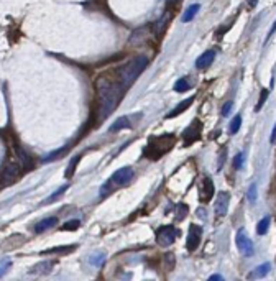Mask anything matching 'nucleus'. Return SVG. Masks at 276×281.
<instances>
[{
    "instance_id": "nucleus-1",
    "label": "nucleus",
    "mask_w": 276,
    "mask_h": 281,
    "mask_svg": "<svg viewBox=\"0 0 276 281\" xmlns=\"http://www.w3.org/2000/svg\"><path fill=\"white\" fill-rule=\"evenodd\" d=\"M95 93H97V110H99V119H107L115 107L120 104L122 95H124L125 89L122 88L119 76L117 81L110 79L109 76H100L95 81Z\"/></svg>"
},
{
    "instance_id": "nucleus-2",
    "label": "nucleus",
    "mask_w": 276,
    "mask_h": 281,
    "mask_svg": "<svg viewBox=\"0 0 276 281\" xmlns=\"http://www.w3.org/2000/svg\"><path fill=\"white\" fill-rule=\"evenodd\" d=\"M146 66H148V58L143 54L135 56L134 59H130L129 63L122 66V68L119 69V73H117L122 88H124L125 91L129 89L130 86L134 84L138 78H140V74L145 71Z\"/></svg>"
},
{
    "instance_id": "nucleus-3",
    "label": "nucleus",
    "mask_w": 276,
    "mask_h": 281,
    "mask_svg": "<svg viewBox=\"0 0 276 281\" xmlns=\"http://www.w3.org/2000/svg\"><path fill=\"white\" fill-rule=\"evenodd\" d=\"M134 176H135V171L132 170L130 166L120 168L119 171H115L114 175H112L109 180H107L104 185L100 186L99 196L104 199L107 196H110V194L114 192V191H117V189L129 186L130 183H132V180H134Z\"/></svg>"
},
{
    "instance_id": "nucleus-4",
    "label": "nucleus",
    "mask_w": 276,
    "mask_h": 281,
    "mask_svg": "<svg viewBox=\"0 0 276 281\" xmlns=\"http://www.w3.org/2000/svg\"><path fill=\"white\" fill-rule=\"evenodd\" d=\"M175 135L173 134H165V135H160V137H151L148 140V145L145 146V155L148 160H160L161 156H165L168 151L175 146Z\"/></svg>"
},
{
    "instance_id": "nucleus-5",
    "label": "nucleus",
    "mask_w": 276,
    "mask_h": 281,
    "mask_svg": "<svg viewBox=\"0 0 276 281\" xmlns=\"http://www.w3.org/2000/svg\"><path fill=\"white\" fill-rule=\"evenodd\" d=\"M20 178V166L18 163H7V166L3 168L2 175H0V189L13 185Z\"/></svg>"
},
{
    "instance_id": "nucleus-6",
    "label": "nucleus",
    "mask_w": 276,
    "mask_h": 281,
    "mask_svg": "<svg viewBox=\"0 0 276 281\" xmlns=\"http://www.w3.org/2000/svg\"><path fill=\"white\" fill-rule=\"evenodd\" d=\"M178 235H180V232H178L176 227L165 226V227H161L160 231L156 232V242H158L160 247H170V245L175 243Z\"/></svg>"
},
{
    "instance_id": "nucleus-7",
    "label": "nucleus",
    "mask_w": 276,
    "mask_h": 281,
    "mask_svg": "<svg viewBox=\"0 0 276 281\" xmlns=\"http://www.w3.org/2000/svg\"><path fill=\"white\" fill-rule=\"evenodd\" d=\"M212 196H214V183L211 178L204 175L201 178V181H199V189H197L199 202H202V204L211 202Z\"/></svg>"
},
{
    "instance_id": "nucleus-8",
    "label": "nucleus",
    "mask_w": 276,
    "mask_h": 281,
    "mask_svg": "<svg viewBox=\"0 0 276 281\" xmlns=\"http://www.w3.org/2000/svg\"><path fill=\"white\" fill-rule=\"evenodd\" d=\"M235 243H237V248L238 252L243 255V257H252L253 252H255V247H253V242L252 238L248 237L245 229H240L238 234H237V238H235Z\"/></svg>"
},
{
    "instance_id": "nucleus-9",
    "label": "nucleus",
    "mask_w": 276,
    "mask_h": 281,
    "mask_svg": "<svg viewBox=\"0 0 276 281\" xmlns=\"http://www.w3.org/2000/svg\"><path fill=\"white\" fill-rule=\"evenodd\" d=\"M141 119V114H132V115H124L120 119H117L114 124L109 127V132H119L124 129H132L135 124Z\"/></svg>"
},
{
    "instance_id": "nucleus-10",
    "label": "nucleus",
    "mask_w": 276,
    "mask_h": 281,
    "mask_svg": "<svg viewBox=\"0 0 276 281\" xmlns=\"http://www.w3.org/2000/svg\"><path fill=\"white\" fill-rule=\"evenodd\" d=\"M201 238H202V227L196 226V224H191V226H189L187 238H186V248L189 252L197 250L199 243H201Z\"/></svg>"
},
{
    "instance_id": "nucleus-11",
    "label": "nucleus",
    "mask_w": 276,
    "mask_h": 281,
    "mask_svg": "<svg viewBox=\"0 0 276 281\" xmlns=\"http://www.w3.org/2000/svg\"><path fill=\"white\" fill-rule=\"evenodd\" d=\"M201 130H202V124L201 120H192V124L187 127L186 130L183 132V139H184V145L189 146L192 141L199 140V137H201Z\"/></svg>"
},
{
    "instance_id": "nucleus-12",
    "label": "nucleus",
    "mask_w": 276,
    "mask_h": 281,
    "mask_svg": "<svg viewBox=\"0 0 276 281\" xmlns=\"http://www.w3.org/2000/svg\"><path fill=\"white\" fill-rule=\"evenodd\" d=\"M229 204H230V194L227 191L219 192L216 204H214V212H216V216H219V217L226 216L229 211Z\"/></svg>"
},
{
    "instance_id": "nucleus-13",
    "label": "nucleus",
    "mask_w": 276,
    "mask_h": 281,
    "mask_svg": "<svg viewBox=\"0 0 276 281\" xmlns=\"http://www.w3.org/2000/svg\"><path fill=\"white\" fill-rule=\"evenodd\" d=\"M214 58H216V53H214L212 49L204 51V53L196 59V68L201 69V71H202V69H207L209 66L214 63Z\"/></svg>"
},
{
    "instance_id": "nucleus-14",
    "label": "nucleus",
    "mask_w": 276,
    "mask_h": 281,
    "mask_svg": "<svg viewBox=\"0 0 276 281\" xmlns=\"http://www.w3.org/2000/svg\"><path fill=\"white\" fill-rule=\"evenodd\" d=\"M192 102H194V97H187L186 100H181L180 104H178L175 109H173L170 114H166V119H175V117H178V115H181L183 112H186L189 107L192 105Z\"/></svg>"
},
{
    "instance_id": "nucleus-15",
    "label": "nucleus",
    "mask_w": 276,
    "mask_h": 281,
    "mask_svg": "<svg viewBox=\"0 0 276 281\" xmlns=\"http://www.w3.org/2000/svg\"><path fill=\"white\" fill-rule=\"evenodd\" d=\"M53 267H54V262H49V260H46V262H40V263L35 265V267H32L30 275H49L51 272H53Z\"/></svg>"
},
{
    "instance_id": "nucleus-16",
    "label": "nucleus",
    "mask_w": 276,
    "mask_h": 281,
    "mask_svg": "<svg viewBox=\"0 0 276 281\" xmlns=\"http://www.w3.org/2000/svg\"><path fill=\"white\" fill-rule=\"evenodd\" d=\"M58 226V217H46L43 221H40L37 226H35V232L37 234H43L48 229H53Z\"/></svg>"
},
{
    "instance_id": "nucleus-17",
    "label": "nucleus",
    "mask_w": 276,
    "mask_h": 281,
    "mask_svg": "<svg viewBox=\"0 0 276 281\" xmlns=\"http://www.w3.org/2000/svg\"><path fill=\"white\" fill-rule=\"evenodd\" d=\"M270 268H272V265H270V263L260 265V267L255 268L252 273H248V280H258V278L267 277V275L270 273Z\"/></svg>"
},
{
    "instance_id": "nucleus-18",
    "label": "nucleus",
    "mask_w": 276,
    "mask_h": 281,
    "mask_svg": "<svg viewBox=\"0 0 276 281\" xmlns=\"http://www.w3.org/2000/svg\"><path fill=\"white\" fill-rule=\"evenodd\" d=\"M199 10H201V5H199V3L189 5V7H187L186 10H184V15H183V18H181V20H183V23H189V22H191V20L197 15Z\"/></svg>"
},
{
    "instance_id": "nucleus-19",
    "label": "nucleus",
    "mask_w": 276,
    "mask_h": 281,
    "mask_svg": "<svg viewBox=\"0 0 276 281\" xmlns=\"http://www.w3.org/2000/svg\"><path fill=\"white\" fill-rule=\"evenodd\" d=\"M68 187H69V185H64V186L58 187V189H56V191H54L53 194H51L49 197H46V199H45L43 204H51L53 201H56V199H59V197L63 196V194H64L66 191H68Z\"/></svg>"
},
{
    "instance_id": "nucleus-20",
    "label": "nucleus",
    "mask_w": 276,
    "mask_h": 281,
    "mask_svg": "<svg viewBox=\"0 0 276 281\" xmlns=\"http://www.w3.org/2000/svg\"><path fill=\"white\" fill-rule=\"evenodd\" d=\"M191 88H192V86L189 84V78L178 79L176 84H175V91H176V93H186V91H189Z\"/></svg>"
},
{
    "instance_id": "nucleus-21",
    "label": "nucleus",
    "mask_w": 276,
    "mask_h": 281,
    "mask_svg": "<svg viewBox=\"0 0 276 281\" xmlns=\"http://www.w3.org/2000/svg\"><path fill=\"white\" fill-rule=\"evenodd\" d=\"M17 155H18V158H20V161H22L27 168H32V166H33L32 156H30L28 153H25V150H22V148H17Z\"/></svg>"
},
{
    "instance_id": "nucleus-22",
    "label": "nucleus",
    "mask_w": 276,
    "mask_h": 281,
    "mask_svg": "<svg viewBox=\"0 0 276 281\" xmlns=\"http://www.w3.org/2000/svg\"><path fill=\"white\" fill-rule=\"evenodd\" d=\"M270 224H272V219H270L268 216L267 217H263L262 221L258 222V226H257V232L258 235H265L268 232V229H270Z\"/></svg>"
},
{
    "instance_id": "nucleus-23",
    "label": "nucleus",
    "mask_w": 276,
    "mask_h": 281,
    "mask_svg": "<svg viewBox=\"0 0 276 281\" xmlns=\"http://www.w3.org/2000/svg\"><path fill=\"white\" fill-rule=\"evenodd\" d=\"M79 160H81V156L78 155V156H74L73 160L69 161V166L66 168V173H64V176L68 178H73V175H74V171H76V166H78V163H79Z\"/></svg>"
},
{
    "instance_id": "nucleus-24",
    "label": "nucleus",
    "mask_w": 276,
    "mask_h": 281,
    "mask_svg": "<svg viewBox=\"0 0 276 281\" xmlns=\"http://www.w3.org/2000/svg\"><path fill=\"white\" fill-rule=\"evenodd\" d=\"M240 127H242V115L233 117L232 122H230V134L235 135L240 130Z\"/></svg>"
},
{
    "instance_id": "nucleus-25",
    "label": "nucleus",
    "mask_w": 276,
    "mask_h": 281,
    "mask_svg": "<svg viewBox=\"0 0 276 281\" xmlns=\"http://www.w3.org/2000/svg\"><path fill=\"white\" fill-rule=\"evenodd\" d=\"M64 151H68V148H66V146L59 148V150L54 151V153H49V155H46V156L43 158V163H48V161H51V160H56V158H59Z\"/></svg>"
},
{
    "instance_id": "nucleus-26",
    "label": "nucleus",
    "mask_w": 276,
    "mask_h": 281,
    "mask_svg": "<svg viewBox=\"0 0 276 281\" xmlns=\"http://www.w3.org/2000/svg\"><path fill=\"white\" fill-rule=\"evenodd\" d=\"M89 262L94 265V267H100L102 263L105 262V253H97V255H92L89 258Z\"/></svg>"
},
{
    "instance_id": "nucleus-27",
    "label": "nucleus",
    "mask_w": 276,
    "mask_h": 281,
    "mask_svg": "<svg viewBox=\"0 0 276 281\" xmlns=\"http://www.w3.org/2000/svg\"><path fill=\"white\" fill-rule=\"evenodd\" d=\"M243 163H245V153L240 151V153H237V156L233 158V166H235V170H242V168H243Z\"/></svg>"
},
{
    "instance_id": "nucleus-28",
    "label": "nucleus",
    "mask_w": 276,
    "mask_h": 281,
    "mask_svg": "<svg viewBox=\"0 0 276 281\" xmlns=\"http://www.w3.org/2000/svg\"><path fill=\"white\" fill-rule=\"evenodd\" d=\"M81 226V222L78 221V219H73V221H68V222H64L63 224V231H76V229H79Z\"/></svg>"
},
{
    "instance_id": "nucleus-29",
    "label": "nucleus",
    "mask_w": 276,
    "mask_h": 281,
    "mask_svg": "<svg viewBox=\"0 0 276 281\" xmlns=\"http://www.w3.org/2000/svg\"><path fill=\"white\" fill-rule=\"evenodd\" d=\"M10 265H12V262H10V258H2V260H0V278H2L3 275L8 272Z\"/></svg>"
},
{
    "instance_id": "nucleus-30",
    "label": "nucleus",
    "mask_w": 276,
    "mask_h": 281,
    "mask_svg": "<svg viewBox=\"0 0 276 281\" xmlns=\"http://www.w3.org/2000/svg\"><path fill=\"white\" fill-rule=\"evenodd\" d=\"M268 94H270V91H268V89H263V91H262V95H260L258 104H257V107H255V112H260V110H262V105L265 104V102H267Z\"/></svg>"
},
{
    "instance_id": "nucleus-31",
    "label": "nucleus",
    "mask_w": 276,
    "mask_h": 281,
    "mask_svg": "<svg viewBox=\"0 0 276 281\" xmlns=\"http://www.w3.org/2000/svg\"><path fill=\"white\" fill-rule=\"evenodd\" d=\"M74 247H58V248H49V250H45L43 253H69L73 252Z\"/></svg>"
},
{
    "instance_id": "nucleus-32",
    "label": "nucleus",
    "mask_w": 276,
    "mask_h": 281,
    "mask_svg": "<svg viewBox=\"0 0 276 281\" xmlns=\"http://www.w3.org/2000/svg\"><path fill=\"white\" fill-rule=\"evenodd\" d=\"M168 20H170V13L166 12V13L160 18V22L156 23V33H158V32H163V30H165L166 23H168Z\"/></svg>"
},
{
    "instance_id": "nucleus-33",
    "label": "nucleus",
    "mask_w": 276,
    "mask_h": 281,
    "mask_svg": "<svg viewBox=\"0 0 276 281\" xmlns=\"http://www.w3.org/2000/svg\"><path fill=\"white\" fill-rule=\"evenodd\" d=\"M186 214H187V206H186V204H180V206H178L176 219H178V221H183V219L186 217Z\"/></svg>"
},
{
    "instance_id": "nucleus-34",
    "label": "nucleus",
    "mask_w": 276,
    "mask_h": 281,
    "mask_svg": "<svg viewBox=\"0 0 276 281\" xmlns=\"http://www.w3.org/2000/svg\"><path fill=\"white\" fill-rule=\"evenodd\" d=\"M248 199H250V202L257 201V185L250 186V189H248Z\"/></svg>"
},
{
    "instance_id": "nucleus-35",
    "label": "nucleus",
    "mask_w": 276,
    "mask_h": 281,
    "mask_svg": "<svg viewBox=\"0 0 276 281\" xmlns=\"http://www.w3.org/2000/svg\"><path fill=\"white\" fill-rule=\"evenodd\" d=\"M232 107H233V102H232V100L226 102V104H224V107H222V115L227 117L230 112H232Z\"/></svg>"
},
{
    "instance_id": "nucleus-36",
    "label": "nucleus",
    "mask_w": 276,
    "mask_h": 281,
    "mask_svg": "<svg viewBox=\"0 0 276 281\" xmlns=\"http://www.w3.org/2000/svg\"><path fill=\"white\" fill-rule=\"evenodd\" d=\"M245 2L248 3V7H250V8H253V7H257L258 0H245Z\"/></svg>"
},
{
    "instance_id": "nucleus-37",
    "label": "nucleus",
    "mask_w": 276,
    "mask_h": 281,
    "mask_svg": "<svg viewBox=\"0 0 276 281\" xmlns=\"http://www.w3.org/2000/svg\"><path fill=\"white\" fill-rule=\"evenodd\" d=\"M270 141L275 143L276 141V125L273 127V132H272V139H270Z\"/></svg>"
},
{
    "instance_id": "nucleus-38",
    "label": "nucleus",
    "mask_w": 276,
    "mask_h": 281,
    "mask_svg": "<svg viewBox=\"0 0 276 281\" xmlns=\"http://www.w3.org/2000/svg\"><path fill=\"white\" fill-rule=\"evenodd\" d=\"M275 32H276V22L273 23V27H272V30H270V33H268V38H270V37H272V35H273Z\"/></svg>"
},
{
    "instance_id": "nucleus-39",
    "label": "nucleus",
    "mask_w": 276,
    "mask_h": 281,
    "mask_svg": "<svg viewBox=\"0 0 276 281\" xmlns=\"http://www.w3.org/2000/svg\"><path fill=\"white\" fill-rule=\"evenodd\" d=\"M211 280L214 281V280H224V278L221 277V275H214V277H211Z\"/></svg>"
},
{
    "instance_id": "nucleus-40",
    "label": "nucleus",
    "mask_w": 276,
    "mask_h": 281,
    "mask_svg": "<svg viewBox=\"0 0 276 281\" xmlns=\"http://www.w3.org/2000/svg\"><path fill=\"white\" fill-rule=\"evenodd\" d=\"M175 2H178V0H170V3H175Z\"/></svg>"
}]
</instances>
